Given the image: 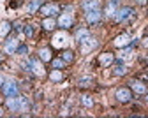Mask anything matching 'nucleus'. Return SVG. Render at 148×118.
Returning <instances> with one entry per match:
<instances>
[{
	"label": "nucleus",
	"instance_id": "f8f14e48",
	"mask_svg": "<svg viewBox=\"0 0 148 118\" xmlns=\"http://www.w3.org/2000/svg\"><path fill=\"white\" fill-rule=\"evenodd\" d=\"M118 5H120V0H109L108 5H106V16L108 18H113L115 12H116V9H118Z\"/></svg>",
	"mask_w": 148,
	"mask_h": 118
},
{
	"label": "nucleus",
	"instance_id": "a211bd4d",
	"mask_svg": "<svg viewBox=\"0 0 148 118\" xmlns=\"http://www.w3.org/2000/svg\"><path fill=\"white\" fill-rule=\"evenodd\" d=\"M39 58H41V62H51V49L49 48L39 49Z\"/></svg>",
	"mask_w": 148,
	"mask_h": 118
},
{
	"label": "nucleus",
	"instance_id": "4468645a",
	"mask_svg": "<svg viewBox=\"0 0 148 118\" xmlns=\"http://www.w3.org/2000/svg\"><path fill=\"white\" fill-rule=\"evenodd\" d=\"M131 90L136 92V93H146V92H148L146 85L141 83V81H138V80H132V81H131Z\"/></svg>",
	"mask_w": 148,
	"mask_h": 118
},
{
	"label": "nucleus",
	"instance_id": "9b49d317",
	"mask_svg": "<svg viewBox=\"0 0 148 118\" xmlns=\"http://www.w3.org/2000/svg\"><path fill=\"white\" fill-rule=\"evenodd\" d=\"M67 43H69V39H67V35L62 32V34H57L53 37V46L55 48H64V46H67Z\"/></svg>",
	"mask_w": 148,
	"mask_h": 118
},
{
	"label": "nucleus",
	"instance_id": "f03ea898",
	"mask_svg": "<svg viewBox=\"0 0 148 118\" xmlns=\"http://www.w3.org/2000/svg\"><path fill=\"white\" fill-rule=\"evenodd\" d=\"M97 44H99V41H97V39H95V37H92V35H88V37L85 39V41H83V43H79V48H81V53H83V55H86V53H90L92 49H95V48H97Z\"/></svg>",
	"mask_w": 148,
	"mask_h": 118
},
{
	"label": "nucleus",
	"instance_id": "6e6552de",
	"mask_svg": "<svg viewBox=\"0 0 148 118\" xmlns=\"http://www.w3.org/2000/svg\"><path fill=\"white\" fill-rule=\"evenodd\" d=\"M28 65H30V69L34 71V74L44 76V67H42V64H41V58H32V60L28 62Z\"/></svg>",
	"mask_w": 148,
	"mask_h": 118
},
{
	"label": "nucleus",
	"instance_id": "bb28decb",
	"mask_svg": "<svg viewBox=\"0 0 148 118\" xmlns=\"http://www.w3.org/2000/svg\"><path fill=\"white\" fill-rule=\"evenodd\" d=\"M18 101H20V111H28L30 104H28V101L25 97H18Z\"/></svg>",
	"mask_w": 148,
	"mask_h": 118
},
{
	"label": "nucleus",
	"instance_id": "c85d7f7f",
	"mask_svg": "<svg viewBox=\"0 0 148 118\" xmlns=\"http://www.w3.org/2000/svg\"><path fill=\"white\" fill-rule=\"evenodd\" d=\"M25 35H27V37H32V35H34V30H32V27H30V25H27V27H25Z\"/></svg>",
	"mask_w": 148,
	"mask_h": 118
},
{
	"label": "nucleus",
	"instance_id": "6ab92c4d",
	"mask_svg": "<svg viewBox=\"0 0 148 118\" xmlns=\"http://www.w3.org/2000/svg\"><path fill=\"white\" fill-rule=\"evenodd\" d=\"M113 74H115V76H125V74H127V67H125V64L116 62V65L113 67Z\"/></svg>",
	"mask_w": 148,
	"mask_h": 118
},
{
	"label": "nucleus",
	"instance_id": "5701e85b",
	"mask_svg": "<svg viewBox=\"0 0 148 118\" xmlns=\"http://www.w3.org/2000/svg\"><path fill=\"white\" fill-rule=\"evenodd\" d=\"M92 83H94V78H90V76L81 78V80L78 81V85H79L81 88H88V86H92Z\"/></svg>",
	"mask_w": 148,
	"mask_h": 118
},
{
	"label": "nucleus",
	"instance_id": "412c9836",
	"mask_svg": "<svg viewBox=\"0 0 148 118\" xmlns=\"http://www.w3.org/2000/svg\"><path fill=\"white\" fill-rule=\"evenodd\" d=\"M55 27H57V21L53 19V16L44 18V21H42V28H44V30H53Z\"/></svg>",
	"mask_w": 148,
	"mask_h": 118
},
{
	"label": "nucleus",
	"instance_id": "2f4dec72",
	"mask_svg": "<svg viewBox=\"0 0 148 118\" xmlns=\"http://www.w3.org/2000/svg\"><path fill=\"white\" fill-rule=\"evenodd\" d=\"M148 2V0H136V4H139V5H145Z\"/></svg>",
	"mask_w": 148,
	"mask_h": 118
},
{
	"label": "nucleus",
	"instance_id": "ddd939ff",
	"mask_svg": "<svg viewBox=\"0 0 148 118\" xmlns=\"http://www.w3.org/2000/svg\"><path fill=\"white\" fill-rule=\"evenodd\" d=\"M99 5H101L99 0H83V4H81V7H83L85 12H88V11H95V9H99Z\"/></svg>",
	"mask_w": 148,
	"mask_h": 118
},
{
	"label": "nucleus",
	"instance_id": "c9c22d12",
	"mask_svg": "<svg viewBox=\"0 0 148 118\" xmlns=\"http://www.w3.org/2000/svg\"><path fill=\"white\" fill-rule=\"evenodd\" d=\"M146 62H148V56H146Z\"/></svg>",
	"mask_w": 148,
	"mask_h": 118
},
{
	"label": "nucleus",
	"instance_id": "c756f323",
	"mask_svg": "<svg viewBox=\"0 0 148 118\" xmlns=\"http://www.w3.org/2000/svg\"><path fill=\"white\" fill-rule=\"evenodd\" d=\"M9 28H11V27H9L7 23H4V28H2V34H7V30H9Z\"/></svg>",
	"mask_w": 148,
	"mask_h": 118
},
{
	"label": "nucleus",
	"instance_id": "cd10ccee",
	"mask_svg": "<svg viewBox=\"0 0 148 118\" xmlns=\"http://www.w3.org/2000/svg\"><path fill=\"white\" fill-rule=\"evenodd\" d=\"M16 53H21V55H27V53H28V48H27V46H18Z\"/></svg>",
	"mask_w": 148,
	"mask_h": 118
},
{
	"label": "nucleus",
	"instance_id": "7ed1b4c3",
	"mask_svg": "<svg viewBox=\"0 0 148 118\" xmlns=\"http://www.w3.org/2000/svg\"><path fill=\"white\" fill-rule=\"evenodd\" d=\"M132 16H134V11H132V7H118L113 18H115V21H125V19L132 18Z\"/></svg>",
	"mask_w": 148,
	"mask_h": 118
},
{
	"label": "nucleus",
	"instance_id": "b1692460",
	"mask_svg": "<svg viewBox=\"0 0 148 118\" xmlns=\"http://www.w3.org/2000/svg\"><path fill=\"white\" fill-rule=\"evenodd\" d=\"M81 104L85 108H92V106H94V99H92V95H88V93L81 95Z\"/></svg>",
	"mask_w": 148,
	"mask_h": 118
},
{
	"label": "nucleus",
	"instance_id": "0eeeda50",
	"mask_svg": "<svg viewBox=\"0 0 148 118\" xmlns=\"http://www.w3.org/2000/svg\"><path fill=\"white\" fill-rule=\"evenodd\" d=\"M74 25V18L71 16V14H62L60 18H58V21H57V27H60V28H71Z\"/></svg>",
	"mask_w": 148,
	"mask_h": 118
},
{
	"label": "nucleus",
	"instance_id": "f257e3e1",
	"mask_svg": "<svg viewBox=\"0 0 148 118\" xmlns=\"http://www.w3.org/2000/svg\"><path fill=\"white\" fill-rule=\"evenodd\" d=\"M58 12H60V5H58V4H55V2H51V4H44V5H41V9H39V14L44 16V18L57 16Z\"/></svg>",
	"mask_w": 148,
	"mask_h": 118
},
{
	"label": "nucleus",
	"instance_id": "39448f33",
	"mask_svg": "<svg viewBox=\"0 0 148 118\" xmlns=\"http://www.w3.org/2000/svg\"><path fill=\"white\" fill-rule=\"evenodd\" d=\"M2 92L5 97H16L18 93H20V88H18V85L14 81H5L2 85Z\"/></svg>",
	"mask_w": 148,
	"mask_h": 118
},
{
	"label": "nucleus",
	"instance_id": "aec40b11",
	"mask_svg": "<svg viewBox=\"0 0 148 118\" xmlns=\"http://www.w3.org/2000/svg\"><path fill=\"white\" fill-rule=\"evenodd\" d=\"M16 49H18V41H16V39H7L5 53H16Z\"/></svg>",
	"mask_w": 148,
	"mask_h": 118
},
{
	"label": "nucleus",
	"instance_id": "f704fd0d",
	"mask_svg": "<svg viewBox=\"0 0 148 118\" xmlns=\"http://www.w3.org/2000/svg\"><path fill=\"white\" fill-rule=\"evenodd\" d=\"M146 102H148V93H146Z\"/></svg>",
	"mask_w": 148,
	"mask_h": 118
},
{
	"label": "nucleus",
	"instance_id": "473e14b6",
	"mask_svg": "<svg viewBox=\"0 0 148 118\" xmlns=\"http://www.w3.org/2000/svg\"><path fill=\"white\" fill-rule=\"evenodd\" d=\"M2 85H4V78L0 76V88H2Z\"/></svg>",
	"mask_w": 148,
	"mask_h": 118
},
{
	"label": "nucleus",
	"instance_id": "7c9ffc66",
	"mask_svg": "<svg viewBox=\"0 0 148 118\" xmlns=\"http://www.w3.org/2000/svg\"><path fill=\"white\" fill-rule=\"evenodd\" d=\"M141 44H143L145 48H148V37H145V39H143V43H141Z\"/></svg>",
	"mask_w": 148,
	"mask_h": 118
},
{
	"label": "nucleus",
	"instance_id": "2eb2a0df",
	"mask_svg": "<svg viewBox=\"0 0 148 118\" xmlns=\"http://www.w3.org/2000/svg\"><path fill=\"white\" fill-rule=\"evenodd\" d=\"M9 111H20V101H18V95L16 97H7V101H5Z\"/></svg>",
	"mask_w": 148,
	"mask_h": 118
},
{
	"label": "nucleus",
	"instance_id": "4be33fe9",
	"mask_svg": "<svg viewBox=\"0 0 148 118\" xmlns=\"http://www.w3.org/2000/svg\"><path fill=\"white\" fill-rule=\"evenodd\" d=\"M88 35H90V32H88L86 28H79V30L76 32V41H78V44H79V43H83Z\"/></svg>",
	"mask_w": 148,
	"mask_h": 118
},
{
	"label": "nucleus",
	"instance_id": "f3484780",
	"mask_svg": "<svg viewBox=\"0 0 148 118\" xmlns=\"http://www.w3.org/2000/svg\"><path fill=\"white\" fill-rule=\"evenodd\" d=\"M49 80H51L53 83H60V81L64 80V74H62V71H60V69H53V71L49 72Z\"/></svg>",
	"mask_w": 148,
	"mask_h": 118
},
{
	"label": "nucleus",
	"instance_id": "a878e982",
	"mask_svg": "<svg viewBox=\"0 0 148 118\" xmlns=\"http://www.w3.org/2000/svg\"><path fill=\"white\" fill-rule=\"evenodd\" d=\"M51 65H53V69H64L65 62L62 60V58H51Z\"/></svg>",
	"mask_w": 148,
	"mask_h": 118
},
{
	"label": "nucleus",
	"instance_id": "20e7f679",
	"mask_svg": "<svg viewBox=\"0 0 148 118\" xmlns=\"http://www.w3.org/2000/svg\"><path fill=\"white\" fill-rule=\"evenodd\" d=\"M115 97H116L118 102L127 104V102H131V99H132V90L131 88H118L116 93H115Z\"/></svg>",
	"mask_w": 148,
	"mask_h": 118
},
{
	"label": "nucleus",
	"instance_id": "393cba45",
	"mask_svg": "<svg viewBox=\"0 0 148 118\" xmlns=\"http://www.w3.org/2000/svg\"><path fill=\"white\" fill-rule=\"evenodd\" d=\"M62 60H64L65 64H71V62L74 60V53H72L71 49H65V51L62 53Z\"/></svg>",
	"mask_w": 148,
	"mask_h": 118
},
{
	"label": "nucleus",
	"instance_id": "72a5a7b5",
	"mask_svg": "<svg viewBox=\"0 0 148 118\" xmlns=\"http://www.w3.org/2000/svg\"><path fill=\"white\" fill-rule=\"evenodd\" d=\"M4 115V108H0V116H2Z\"/></svg>",
	"mask_w": 148,
	"mask_h": 118
},
{
	"label": "nucleus",
	"instance_id": "dca6fc26",
	"mask_svg": "<svg viewBox=\"0 0 148 118\" xmlns=\"http://www.w3.org/2000/svg\"><path fill=\"white\" fill-rule=\"evenodd\" d=\"M41 5H42V0H30L28 5H27V11L30 14H34V12H37V11L41 9Z\"/></svg>",
	"mask_w": 148,
	"mask_h": 118
},
{
	"label": "nucleus",
	"instance_id": "423d86ee",
	"mask_svg": "<svg viewBox=\"0 0 148 118\" xmlns=\"http://www.w3.org/2000/svg\"><path fill=\"white\" fill-rule=\"evenodd\" d=\"M113 62H115V55H113V53L106 51V53H101V55H99V65H101V67H109Z\"/></svg>",
	"mask_w": 148,
	"mask_h": 118
},
{
	"label": "nucleus",
	"instance_id": "1a4fd4ad",
	"mask_svg": "<svg viewBox=\"0 0 148 118\" xmlns=\"http://www.w3.org/2000/svg\"><path fill=\"white\" fill-rule=\"evenodd\" d=\"M85 18H86V23H88V25H97V23L101 21V11H99V9L88 11V12L85 14Z\"/></svg>",
	"mask_w": 148,
	"mask_h": 118
},
{
	"label": "nucleus",
	"instance_id": "9d476101",
	"mask_svg": "<svg viewBox=\"0 0 148 118\" xmlns=\"http://www.w3.org/2000/svg\"><path fill=\"white\" fill-rule=\"evenodd\" d=\"M113 44H115L116 48H125V46H129V44H131V35H129V34H122V35L115 37Z\"/></svg>",
	"mask_w": 148,
	"mask_h": 118
}]
</instances>
